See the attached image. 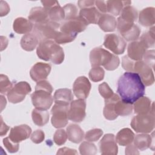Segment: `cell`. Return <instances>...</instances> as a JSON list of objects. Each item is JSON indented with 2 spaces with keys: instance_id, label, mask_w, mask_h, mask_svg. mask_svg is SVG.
Returning a JSON list of instances; mask_svg holds the SVG:
<instances>
[{
  "instance_id": "db71d44e",
  "label": "cell",
  "mask_w": 155,
  "mask_h": 155,
  "mask_svg": "<svg viewBox=\"0 0 155 155\" xmlns=\"http://www.w3.org/2000/svg\"><path fill=\"white\" fill-rule=\"evenodd\" d=\"M9 129V127H8L2 120V117H1V133L0 135L1 136H3L4 135L6 134L8 130Z\"/></svg>"
},
{
  "instance_id": "c3c4849f",
  "label": "cell",
  "mask_w": 155,
  "mask_h": 155,
  "mask_svg": "<svg viewBox=\"0 0 155 155\" xmlns=\"http://www.w3.org/2000/svg\"><path fill=\"white\" fill-rule=\"evenodd\" d=\"M95 5L96 6L97 10L103 13H107V1H96Z\"/></svg>"
},
{
  "instance_id": "52a82bcc",
  "label": "cell",
  "mask_w": 155,
  "mask_h": 155,
  "mask_svg": "<svg viewBox=\"0 0 155 155\" xmlns=\"http://www.w3.org/2000/svg\"><path fill=\"white\" fill-rule=\"evenodd\" d=\"M61 24L48 20L45 22L34 24L33 31L39 41H42L54 39L59 31Z\"/></svg>"
},
{
  "instance_id": "5bb4252c",
  "label": "cell",
  "mask_w": 155,
  "mask_h": 155,
  "mask_svg": "<svg viewBox=\"0 0 155 155\" xmlns=\"http://www.w3.org/2000/svg\"><path fill=\"white\" fill-rule=\"evenodd\" d=\"M133 72L139 75L144 85L150 86L154 84V76L152 68L143 61L134 62Z\"/></svg>"
},
{
  "instance_id": "8d00e7d4",
  "label": "cell",
  "mask_w": 155,
  "mask_h": 155,
  "mask_svg": "<svg viewBox=\"0 0 155 155\" xmlns=\"http://www.w3.org/2000/svg\"><path fill=\"white\" fill-rule=\"evenodd\" d=\"M154 26L147 32L143 33L139 40L145 45L147 48L153 47L154 45Z\"/></svg>"
},
{
  "instance_id": "3957f363",
  "label": "cell",
  "mask_w": 155,
  "mask_h": 155,
  "mask_svg": "<svg viewBox=\"0 0 155 155\" xmlns=\"http://www.w3.org/2000/svg\"><path fill=\"white\" fill-rule=\"evenodd\" d=\"M53 87L48 81L45 80L37 82L35 91L31 95V102L36 108L47 110L51 106L53 98L51 95Z\"/></svg>"
},
{
  "instance_id": "816d5d0a",
  "label": "cell",
  "mask_w": 155,
  "mask_h": 155,
  "mask_svg": "<svg viewBox=\"0 0 155 155\" xmlns=\"http://www.w3.org/2000/svg\"><path fill=\"white\" fill-rule=\"evenodd\" d=\"M125 148V154H139V152L138 151V149L134 146V144L130 143Z\"/></svg>"
},
{
  "instance_id": "7a4b0ae2",
  "label": "cell",
  "mask_w": 155,
  "mask_h": 155,
  "mask_svg": "<svg viewBox=\"0 0 155 155\" xmlns=\"http://www.w3.org/2000/svg\"><path fill=\"white\" fill-rule=\"evenodd\" d=\"M133 109L132 104L124 102L117 94L114 93L112 97L105 99L103 114L105 119L113 120L119 116H126L131 114Z\"/></svg>"
},
{
  "instance_id": "30bf717a",
  "label": "cell",
  "mask_w": 155,
  "mask_h": 155,
  "mask_svg": "<svg viewBox=\"0 0 155 155\" xmlns=\"http://www.w3.org/2000/svg\"><path fill=\"white\" fill-rule=\"evenodd\" d=\"M31 91L30 84L25 81H21L15 84L12 88L7 93V96L10 102L17 104L22 102Z\"/></svg>"
},
{
  "instance_id": "74e56055",
  "label": "cell",
  "mask_w": 155,
  "mask_h": 155,
  "mask_svg": "<svg viewBox=\"0 0 155 155\" xmlns=\"http://www.w3.org/2000/svg\"><path fill=\"white\" fill-rule=\"evenodd\" d=\"M89 78L93 82L101 81L105 75L104 70L101 67H93L89 71Z\"/></svg>"
},
{
  "instance_id": "681fc988",
  "label": "cell",
  "mask_w": 155,
  "mask_h": 155,
  "mask_svg": "<svg viewBox=\"0 0 155 155\" xmlns=\"http://www.w3.org/2000/svg\"><path fill=\"white\" fill-rule=\"evenodd\" d=\"M58 154H78V152L74 149H71L67 147L61 148L58 150L57 153Z\"/></svg>"
},
{
  "instance_id": "cb8c5ba5",
  "label": "cell",
  "mask_w": 155,
  "mask_h": 155,
  "mask_svg": "<svg viewBox=\"0 0 155 155\" xmlns=\"http://www.w3.org/2000/svg\"><path fill=\"white\" fill-rule=\"evenodd\" d=\"M134 111L137 114H147L154 109V104L146 96H142L134 103Z\"/></svg>"
},
{
  "instance_id": "f5cc1de1",
  "label": "cell",
  "mask_w": 155,
  "mask_h": 155,
  "mask_svg": "<svg viewBox=\"0 0 155 155\" xmlns=\"http://www.w3.org/2000/svg\"><path fill=\"white\" fill-rule=\"evenodd\" d=\"M10 11V7L6 2L1 1V16L6 15Z\"/></svg>"
},
{
  "instance_id": "f546056e",
  "label": "cell",
  "mask_w": 155,
  "mask_h": 155,
  "mask_svg": "<svg viewBox=\"0 0 155 155\" xmlns=\"http://www.w3.org/2000/svg\"><path fill=\"white\" fill-rule=\"evenodd\" d=\"M39 41L38 37L33 33H29L24 35L22 37L20 44L23 50L31 51L36 47Z\"/></svg>"
},
{
  "instance_id": "4dcf8cb0",
  "label": "cell",
  "mask_w": 155,
  "mask_h": 155,
  "mask_svg": "<svg viewBox=\"0 0 155 155\" xmlns=\"http://www.w3.org/2000/svg\"><path fill=\"white\" fill-rule=\"evenodd\" d=\"M134 138V134L128 128L120 130L116 136V141L121 146H127L131 143Z\"/></svg>"
},
{
  "instance_id": "5b68a950",
  "label": "cell",
  "mask_w": 155,
  "mask_h": 155,
  "mask_svg": "<svg viewBox=\"0 0 155 155\" xmlns=\"http://www.w3.org/2000/svg\"><path fill=\"white\" fill-rule=\"evenodd\" d=\"M90 61L92 67L102 65L108 71L116 70L120 64L117 56L101 47H96L91 50L90 53Z\"/></svg>"
},
{
  "instance_id": "1f68e13d",
  "label": "cell",
  "mask_w": 155,
  "mask_h": 155,
  "mask_svg": "<svg viewBox=\"0 0 155 155\" xmlns=\"http://www.w3.org/2000/svg\"><path fill=\"white\" fill-rule=\"evenodd\" d=\"M131 4L130 1H107V13H110L111 15L118 16L124 7L130 5Z\"/></svg>"
},
{
  "instance_id": "2e32d148",
  "label": "cell",
  "mask_w": 155,
  "mask_h": 155,
  "mask_svg": "<svg viewBox=\"0 0 155 155\" xmlns=\"http://www.w3.org/2000/svg\"><path fill=\"white\" fill-rule=\"evenodd\" d=\"M91 87V84L87 78L79 76L73 83V93L78 99H85L89 95Z\"/></svg>"
},
{
  "instance_id": "9c48e42d",
  "label": "cell",
  "mask_w": 155,
  "mask_h": 155,
  "mask_svg": "<svg viewBox=\"0 0 155 155\" xmlns=\"http://www.w3.org/2000/svg\"><path fill=\"white\" fill-rule=\"evenodd\" d=\"M137 17L138 13L134 7L131 5L124 7L120 13V16L117 20L118 31H122L133 25Z\"/></svg>"
},
{
  "instance_id": "f6af8a7d",
  "label": "cell",
  "mask_w": 155,
  "mask_h": 155,
  "mask_svg": "<svg viewBox=\"0 0 155 155\" xmlns=\"http://www.w3.org/2000/svg\"><path fill=\"white\" fill-rule=\"evenodd\" d=\"M143 58L144 62L149 65L151 68H154V50L146 51Z\"/></svg>"
},
{
  "instance_id": "277c9868",
  "label": "cell",
  "mask_w": 155,
  "mask_h": 155,
  "mask_svg": "<svg viewBox=\"0 0 155 155\" xmlns=\"http://www.w3.org/2000/svg\"><path fill=\"white\" fill-rule=\"evenodd\" d=\"M39 58L45 61L61 64L64 59V52L62 48L53 40H45L39 42L36 49Z\"/></svg>"
},
{
  "instance_id": "d4e9b609",
  "label": "cell",
  "mask_w": 155,
  "mask_h": 155,
  "mask_svg": "<svg viewBox=\"0 0 155 155\" xmlns=\"http://www.w3.org/2000/svg\"><path fill=\"white\" fill-rule=\"evenodd\" d=\"M33 24L24 18L19 17L15 19L13 24V30L18 34L29 33L33 28Z\"/></svg>"
},
{
  "instance_id": "44dd1931",
  "label": "cell",
  "mask_w": 155,
  "mask_h": 155,
  "mask_svg": "<svg viewBox=\"0 0 155 155\" xmlns=\"http://www.w3.org/2000/svg\"><path fill=\"white\" fill-rule=\"evenodd\" d=\"M98 25L105 32H111L117 27V21L111 15L108 13L101 14L98 22Z\"/></svg>"
},
{
  "instance_id": "8fae6325",
  "label": "cell",
  "mask_w": 155,
  "mask_h": 155,
  "mask_svg": "<svg viewBox=\"0 0 155 155\" xmlns=\"http://www.w3.org/2000/svg\"><path fill=\"white\" fill-rule=\"evenodd\" d=\"M104 46L111 50L115 54H121L124 53L127 43L124 39L115 33L107 34L104 37Z\"/></svg>"
},
{
  "instance_id": "b9f144b4",
  "label": "cell",
  "mask_w": 155,
  "mask_h": 155,
  "mask_svg": "<svg viewBox=\"0 0 155 155\" xmlns=\"http://www.w3.org/2000/svg\"><path fill=\"white\" fill-rule=\"evenodd\" d=\"M67 134L66 131L63 129L57 130L53 135V140L58 145H62L66 142Z\"/></svg>"
},
{
  "instance_id": "7c38bea8",
  "label": "cell",
  "mask_w": 155,
  "mask_h": 155,
  "mask_svg": "<svg viewBox=\"0 0 155 155\" xmlns=\"http://www.w3.org/2000/svg\"><path fill=\"white\" fill-rule=\"evenodd\" d=\"M85 109L86 101L85 99L73 100L70 104L68 111V119L74 122H82L86 116Z\"/></svg>"
},
{
  "instance_id": "d6a6232c",
  "label": "cell",
  "mask_w": 155,
  "mask_h": 155,
  "mask_svg": "<svg viewBox=\"0 0 155 155\" xmlns=\"http://www.w3.org/2000/svg\"><path fill=\"white\" fill-rule=\"evenodd\" d=\"M31 117L33 123L39 127L44 126L48 123L50 114L47 110L35 108L31 112Z\"/></svg>"
},
{
  "instance_id": "ffe728a7",
  "label": "cell",
  "mask_w": 155,
  "mask_h": 155,
  "mask_svg": "<svg viewBox=\"0 0 155 155\" xmlns=\"http://www.w3.org/2000/svg\"><path fill=\"white\" fill-rule=\"evenodd\" d=\"M147 48L139 39L131 42L128 46L127 56L134 61H142Z\"/></svg>"
},
{
  "instance_id": "8992f818",
  "label": "cell",
  "mask_w": 155,
  "mask_h": 155,
  "mask_svg": "<svg viewBox=\"0 0 155 155\" xmlns=\"http://www.w3.org/2000/svg\"><path fill=\"white\" fill-rule=\"evenodd\" d=\"M130 125L136 133H151L155 125L154 109L148 113L137 114L134 116L131 119Z\"/></svg>"
},
{
  "instance_id": "836d02e7",
  "label": "cell",
  "mask_w": 155,
  "mask_h": 155,
  "mask_svg": "<svg viewBox=\"0 0 155 155\" xmlns=\"http://www.w3.org/2000/svg\"><path fill=\"white\" fill-rule=\"evenodd\" d=\"M140 34V30L139 27L135 24L128 30L120 33L122 37L125 41L132 42L138 39Z\"/></svg>"
},
{
  "instance_id": "ee69618b",
  "label": "cell",
  "mask_w": 155,
  "mask_h": 155,
  "mask_svg": "<svg viewBox=\"0 0 155 155\" xmlns=\"http://www.w3.org/2000/svg\"><path fill=\"white\" fill-rule=\"evenodd\" d=\"M3 144L5 147V148L7 149V150L11 153H16L19 150V143H15L13 141L10 140L9 137H5L3 139Z\"/></svg>"
},
{
  "instance_id": "603a6c76",
  "label": "cell",
  "mask_w": 155,
  "mask_h": 155,
  "mask_svg": "<svg viewBox=\"0 0 155 155\" xmlns=\"http://www.w3.org/2000/svg\"><path fill=\"white\" fill-rule=\"evenodd\" d=\"M28 20L33 24H40L45 22L49 19L47 11L41 7H33L31 9L28 16Z\"/></svg>"
},
{
  "instance_id": "f907efd6",
  "label": "cell",
  "mask_w": 155,
  "mask_h": 155,
  "mask_svg": "<svg viewBox=\"0 0 155 155\" xmlns=\"http://www.w3.org/2000/svg\"><path fill=\"white\" fill-rule=\"evenodd\" d=\"M78 5L81 9L93 7L95 5L94 1H79L78 2Z\"/></svg>"
},
{
  "instance_id": "e575fe53",
  "label": "cell",
  "mask_w": 155,
  "mask_h": 155,
  "mask_svg": "<svg viewBox=\"0 0 155 155\" xmlns=\"http://www.w3.org/2000/svg\"><path fill=\"white\" fill-rule=\"evenodd\" d=\"M78 34L67 33L59 31L56 35L54 41L58 44H64L71 42L74 40Z\"/></svg>"
},
{
  "instance_id": "60d3db41",
  "label": "cell",
  "mask_w": 155,
  "mask_h": 155,
  "mask_svg": "<svg viewBox=\"0 0 155 155\" xmlns=\"http://www.w3.org/2000/svg\"><path fill=\"white\" fill-rule=\"evenodd\" d=\"M65 13V20L76 18L78 15V8L73 4H67L63 7Z\"/></svg>"
},
{
  "instance_id": "ac0fdd59",
  "label": "cell",
  "mask_w": 155,
  "mask_h": 155,
  "mask_svg": "<svg viewBox=\"0 0 155 155\" xmlns=\"http://www.w3.org/2000/svg\"><path fill=\"white\" fill-rule=\"evenodd\" d=\"M51 65L43 62L36 63L30 70V75L32 80L39 82L47 79L51 71Z\"/></svg>"
},
{
  "instance_id": "f1b7e54d",
  "label": "cell",
  "mask_w": 155,
  "mask_h": 155,
  "mask_svg": "<svg viewBox=\"0 0 155 155\" xmlns=\"http://www.w3.org/2000/svg\"><path fill=\"white\" fill-rule=\"evenodd\" d=\"M54 103L69 104L73 100L71 90L68 88H60L56 90L53 96Z\"/></svg>"
},
{
  "instance_id": "7bdbcfd3",
  "label": "cell",
  "mask_w": 155,
  "mask_h": 155,
  "mask_svg": "<svg viewBox=\"0 0 155 155\" xmlns=\"http://www.w3.org/2000/svg\"><path fill=\"white\" fill-rule=\"evenodd\" d=\"M98 90L100 94L105 99L110 98L114 94L113 90L110 88L107 82H103L98 87Z\"/></svg>"
},
{
  "instance_id": "bcb514c9",
  "label": "cell",
  "mask_w": 155,
  "mask_h": 155,
  "mask_svg": "<svg viewBox=\"0 0 155 155\" xmlns=\"http://www.w3.org/2000/svg\"><path fill=\"white\" fill-rule=\"evenodd\" d=\"M45 138V134L41 130H37L35 131L31 135V140L35 143H41Z\"/></svg>"
},
{
  "instance_id": "9a60e30c",
  "label": "cell",
  "mask_w": 155,
  "mask_h": 155,
  "mask_svg": "<svg viewBox=\"0 0 155 155\" xmlns=\"http://www.w3.org/2000/svg\"><path fill=\"white\" fill-rule=\"evenodd\" d=\"M44 8L47 11L49 19L55 22H59L65 19V13L63 7H61L56 1H41Z\"/></svg>"
},
{
  "instance_id": "4fadbf2b",
  "label": "cell",
  "mask_w": 155,
  "mask_h": 155,
  "mask_svg": "<svg viewBox=\"0 0 155 155\" xmlns=\"http://www.w3.org/2000/svg\"><path fill=\"white\" fill-rule=\"evenodd\" d=\"M88 24L81 16L65 20L61 24L59 31L67 33L78 34L84 31Z\"/></svg>"
},
{
  "instance_id": "e0dca14e",
  "label": "cell",
  "mask_w": 155,
  "mask_h": 155,
  "mask_svg": "<svg viewBox=\"0 0 155 155\" xmlns=\"http://www.w3.org/2000/svg\"><path fill=\"white\" fill-rule=\"evenodd\" d=\"M99 149L102 154L116 155L118 153V147L114 135L111 133L105 134L99 142Z\"/></svg>"
},
{
  "instance_id": "83f0119b",
  "label": "cell",
  "mask_w": 155,
  "mask_h": 155,
  "mask_svg": "<svg viewBox=\"0 0 155 155\" xmlns=\"http://www.w3.org/2000/svg\"><path fill=\"white\" fill-rule=\"evenodd\" d=\"M154 137L146 133L137 134L134 136L133 144L139 150L143 151L150 147L153 142Z\"/></svg>"
},
{
  "instance_id": "7402d4cb",
  "label": "cell",
  "mask_w": 155,
  "mask_h": 155,
  "mask_svg": "<svg viewBox=\"0 0 155 155\" xmlns=\"http://www.w3.org/2000/svg\"><path fill=\"white\" fill-rule=\"evenodd\" d=\"M101 13L94 6L81 9L79 16L83 18L88 24H96L101 15Z\"/></svg>"
},
{
  "instance_id": "d6986e66",
  "label": "cell",
  "mask_w": 155,
  "mask_h": 155,
  "mask_svg": "<svg viewBox=\"0 0 155 155\" xmlns=\"http://www.w3.org/2000/svg\"><path fill=\"white\" fill-rule=\"evenodd\" d=\"M31 133V128L26 124L15 126L11 128L9 138L15 143H18L29 137Z\"/></svg>"
},
{
  "instance_id": "4316f807",
  "label": "cell",
  "mask_w": 155,
  "mask_h": 155,
  "mask_svg": "<svg viewBox=\"0 0 155 155\" xmlns=\"http://www.w3.org/2000/svg\"><path fill=\"white\" fill-rule=\"evenodd\" d=\"M154 7H147L140 12L139 22L143 27L153 26L155 22Z\"/></svg>"
},
{
  "instance_id": "ba28073f",
  "label": "cell",
  "mask_w": 155,
  "mask_h": 155,
  "mask_svg": "<svg viewBox=\"0 0 155 155\" xmlns=\"http://www.w3.org/2000/svg\"><path fill=\"white\" fill-rule=\"evenodd\" d=\"M69 104L54 103L51 110L52 114L51 122L54 128H61L65 127L68 124V111Z\"/></svg>"
},
{
  "instance_id": "ab89813d",
  "label": "cell",
  "mask_w": 155,
  "mask_h": 155,
  "mask_svg": "<svg viewBox=\"0 0 155 155\" xmlns=\"http://www.w3.org/2000/svg\"><path fill=\"white\" fill-rule=\"evenodd\" d=\"M103 134V131L100 128H94L88 131L85 136V139L88 142L98 140Z\"/></svg>"
},
{
  "instance_id": "484cf974",
  "label": "cell",
  "mask_w": 155,
  "mask_h": 155,
  "mask_svg": "<svg viewBox=\"0 0 155 155\" xmlns=\"http://www.w3.org/2000/svg\"><path fill=\"white\" fill-rule=\"evenodd\" d=\"M66 133L68 140L75 143L81 142L85 136L82 128L78 125L74 124H71L67 127Z\"/></svg>"
},
{
  "instance_id": "f35d334b",
  "label": "cell",
  "mask_w": 155,
  "mask_h": 155,
  "mask_svg": "<svg viewBox=\"0 0 155 155\" xmlns=\"http://www.w3.org/2000/svg\"><path fill=\"white\" fill-rule=\"evenodd\" d=\"M13 84L9 80L7 76L1 74L0 75V92L1 94H5L12 88Z\"/></svg>"
},
{
  "instance_id": "d590c367",
  "label": "cell",
  "mask_w": 155,
  "mask_h": 155,
  "mask_svg": "<svg viewBox=\"0 0 155 155\" xmlns=\"http://www.w3.org/2000/svg\"><path fill=\"white\" fill-rule=\"evenodd\" d=\"M81 154L82 155H94L97 153L96 145L92 142H83L79 147Z\"/></svg>"
},
{
  "instance_id": "7dc6e473",
  "label": "cell",
  "mask_w": 155,
  "mask_h": 155,
  "mask_svg": "<svg viewBox=\"0 0 155 155\" xmlns=\"http://www.w3.org/2000/svg\"><path fill=\"white\" fill-rule=\"evenodd\" d=\"M134 61L130 59L127 55L124 56L122 60V65L124 70L128 71L133 72V67L134 64Z\"/></svg>"
},
{
  "instance_id": "6da1fadb",
  "label": "cell",
  "mask_w": 155,
  "mask_h": 155,
  "mask_svg": "<svg viewBox=\"0 0 155 155\" xmlns=\"http://www.w3.org/2000/svg\"><path fill=\"white\" fill-rule=\"evenodd\" d=\"M145 87L139 75L134 72L124 73L117 81V92L122 101L133 104L145 94Z\"/></svg>"
}]
</instances>
